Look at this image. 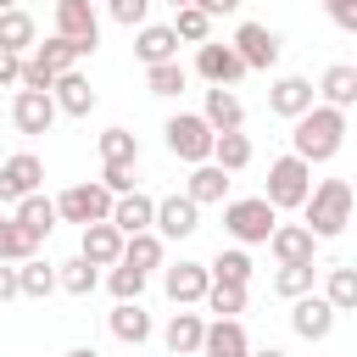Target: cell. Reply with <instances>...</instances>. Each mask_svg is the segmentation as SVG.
<instances>
[{
    "label": "cell",
    "instance_id": "obj_1",
    "mask_svg": "<svg viewBox=\"0 0 357 357\" xmlns=\"http://www.w3.org/2000/svg\"><path fill=\"white\" fill-rule=\"evenodd\" d=\"M296 128H290V151L301 156V162H329V156H340V145H346V112L340 106H324V100H312L301 117H290Z\"/></svg>",
    "mask_w": 357,
    "mask_h": 357
},
{
    "label": "cell",
    "instance_id": "obj_2",
    "mask_svg": "<svg viewBox=\"0 0 357 357\" xmlns=\"http://www.w3.org/2000/svg\"><path fill=\"white\" fill-rule=\"evenodd\" d=\"M296 212H301V223L312 229V240H335V234L351 223V184H346V178H324V184L307 190V201H301Z\"/></svg>",
    "mask_w": 357,
    "mask_h": 357
},
{
    "label": "cell",
    "instance_id": "obj_3",
    "mask_svg": "<svg viewBox=\"0 0 357 357\" xmlns=\"http://www.w3.org/2000/svg\"><path fill=\"white\" fill-rule=\"evenodd\" d=\"M307 190H312V162H301L296 151L279 156V162H268V190H262V201H268L273 212H296V206L307 201Z\"/></svg>",
    "mask_w": 357,
    "mask_h": 357
},
{
    "label": "cell",
    "instance_id": "obj_4",
    "mask_svg": "<svg viewBox=\"0 0 357 357\" xmlns=\"http://www.w3.org/2000/svg\"><path fill=\"white\" fill-rule=\"evenodd\" d=\"M279 212L262 201V195H240V201H223V229L240 240V245H262L273 234Z\"/></svg>",
    "mask_w": 357,
    "mask_h": 357
},
{
    "label": "cell",
    "instance_id": "obj_5",
    "mask_svg": "<svg viewBox=\"0 0 357 357\" xmlns=\"http://www.w3.org/2000/svg\"><path fill=\"white\" fill-rule=\"evenodd\" d=\"M162 134H167V151H173L178 162H190V167L212 156V128H206L201 112H178V117H167Z\"/></svg>",
    "mask_w": 357,
    "mask_h": 357
},
{
    "label": "cell",
    "instance_id": "obj_6",
    "mask_svg": "<svg viewBox=\"0 0 357 357\" xmlns=\"http://www.w3.org/2000/svg\"><path fill=\"white\" fill-rule=\"evenodd\" d=\"M112 212V190L95 178V184H73V190H61L56 195V218L61 223H100Z\"/></svg>",
    "mask_w": 357,
    "mask_h": 357
},
{
    "label": "cell",
    "instance_id": "obj_7",
    "mask_svg": "<svg viewBox=\"0 0 357 357\" xmlns=\"http://www.w3.org/2000/svg\"><path fill=\"white\" fill-rule=\"evenodd\" d=\"M56 33L73 39L84 56L100 45V17H95V0H56Z\"/></svg>",
    "mask_w": 357,
    "mask_h": 357
},
{
    "label": "cell",
    "instance_id": "obj_8",
    "mask_svg": "<svg viewBox=\"0 0 357 357\" xmlns=\"http://www.w3.org/2000/svg\"><path fill=\"white\" fill-rule=\"evenodd\" d=\"M39 184H45V162H39L33 151H17V156L0 162V206H17V201L33 195Z\"/></svg>",
    "mask_w": 357,
    "mask_h": 357
},
{
    "label": "cell",
    "instance_id": "obj_9",
    "mask_svg": "<svg viewBox=\"0 0 357 357\" xmlns=\"http://www.w3.org/2000/svg\"><path fill=\"white\" fill-rule=\"evenodd\" d=\"M195 73H201L206 84H223V89H234V84H240L251 67L240 61V50H234V45H212V39H201V45H195Z\"/></svg>",
    "mask_w": 357,
    "mask_h": 357
},
{
    "label": "cell",
    "instance_id": "obj_10",
    "mask_svg": "<svg viewBox=\"0 0 357 357\" xmlns=\"http://www.w3.org/2000/svg\"><path fill=\"white\" fill-rule=\"evenodd\" d=\"M56 117H61V112H56L50 89H17V100H11V123H17V134L39 139V134H50Z\"/></svg>",
    "mask_w": 357,
    "mask_h": 357
},
{
    "label": "cell",
    "instance_id": "obj_11",
    "mask_svg": "<svg viewBox=\"0 0 357 357\" xmlns=\"http://www.w3.org/2000/svg\"><path fill=\"white\" fill-rule=\"evenodd\" d=\"M151 229H156L162 240H190V234L201 229V206H195L190 195H162L156 212H151Z\"/></svg>",
    "mask_w": 357,
    "mask_h": 357
},
{
    "label": "cell",
    "instance_id": "obj_12",
    "mask_svg": "<svg viewBox=\"0 0 357 357\" xmlns=\"http://www.w3.org/2000/svg\"><path fill=\"white\" fill-rule=\"evenodd\" d=\"M206 284H212L206 262H173V268H162V290H167L173 307H195L206 296Z\"/></svg>",
    "mask_w": 357,
    "mask_h": 357
},
{
    "label": "cell",
    "instance_id": "obj_13",
    "mask_svg": "<svg viewBox=\"0 0 357 357\" xmlns=\"http://www.w3.org/2000/svg\"><path fill=\"white\" fill-rule=\"evenodd\" d=\"M229 45L240 50L245 67H273V61H279V33H273L268 22H240Z\"/></svg>",
    "mask_w": 357,
    "mask_h": 357
},
{
    "label": "cell",
    "instance_id": "obj_14",
    "mask_svg": "<svg viewBox=\"0 0 357 357\" xmlns=\"http://www.w3.org/2000/svg\"><path fill=\"white\" fill-rule=\"evenodd\" d=\"M335 318H340V312H335L324 296H312V290L290 301V329H296L301 340H324V335L335 329Z\"/></svg>",
    "mask_w": 357,
    "mask_h": 357
},
{
    "label": "cell",
    "instance_id": "obj_15",
    "mask_svg": "<svg viewBox=\"0 0 357 357\" xmlns=\"http://www.w3.org/2000/svg\"><path fill=\"white\" fill-rule=\"evenodd\" d=\"M312 100H318V89H312V78H301V73H284V78H273V89H268V112H279V117H301Z\"/></svg>",
    "mask_w": 357,
    "mask_h": 357
},
{
    "label": "cell",
    "instance_id": "obj_16",
    "mask_svg": "<svg viewBox=\"0 0 357 357\" xmlns=\"http://www.w3.org/2000/svg\"><path fill=\"white\" fill-rule=\"evenodd\" d=\"M151 212H156V201H151L145 190H123V195H112L106 223H112L117 234H139V229H151Z\"/></svg>",
    "mask_w": 357,
    "mask_h": 357
},
{
    "label": "cell",
    "instance_id": "obj_17",
    "mask_svg": "<svg viewBox=\"0 0 357 357\" xmlns=\"http://www.w3.org/2000/svg\"><path fill=\"white\" fill-rule=\"evenodd\" d=\"M201 357H251L245 324L240 318H212L206 335H201Z\"/></svg>",
    "mask_w": 357,
    "mask_h": 357
},
{
    "label": "cell",
    "instance_id": "obj_18",
    "mask_svg": "<svg viewBox=\"0 0 357 357\" xmlns=\"http://www.w3.org/2000/svg\"><path fill=\"white\" fill-rule=\"evenodd\" d=\"M50 100H56V112H67V117H89L95 112V89H89V78L84 73H56V84H50Z\"/></svg>",
    "mask_w": 357,
    "mask_h": 357
},
{
    "label": "cell",
    "instance_id": "obj_19",
    "mask_svg": "<svg viewBox=\"0 0 357 357\" xmlns=\"http://www.w3.org/2000/svg\"><path fill=\"white\" fill-rule=\"evenodd\" d=\"M262 245H268L279 262H312V245H318V240H312L307 223H273V234H268Z\"/></svg>",
    "mask_w": 357,
    "mask_h": 357
},
{
    "label": "cell",
    "instance_id": "obj_20",
    "mask_svg": "<svg viewBox=\"0 0 357 357\" xmlns=\"http://www.w3.org/2000/svg\"><path fill=\"white\" fill-rule=\"evenodd\" d=\"M201 335H206V318L178 307V312L167 318V329H162V346H167L173 357H195V351H201Z\"/></svg>",
    "mask_w": 357,
    "mask_h": 357
},
{
    "label": "cell",
    "instance_id": "obj_21",
    "mask_svg": "<svg viewBox=\"0 0 357 357\" xmlns=\"http://www.w3.org/2000/svg\"><path fill=\"white\" fill-rule=\"evenodd\" d=\"M134 56H139L145 67L173 61V56H178V33H173L167 22H139V33H134Z\"/></svg>",
    "mask_w": 357,
    "mask_h": 357
},
{
    "label": "cell",
    "instance_id": "obj_22",
    "mask_svg": "<svg viewBox=\"0 0 357 357\" xmlns=\"http://www.w3.org/2000/svg\"><path fill=\"white\" fill-rule=\"evenodd\" d=\"M201 117H206V128H212V134H229V128H240V123H245V106H240V95H234V89L212 84V89H206Z\"/></svg>",
    "mask_w": 357,
    "mask_h": 357
},
{
    "label": "cell",
    "instance_id": "obj_23",
    "mask_svg": "<svg viewBox=\"0 0 357 357\" xmlns=\"http://www.w3.org/2000/svg\"><path fill=\"white\" fill-rule=\"evenodd\" d=\"M78 257L84 262H95V268H112L117 257H123V234L100 218V223H84V245H78Z\"/></svg>",
    "mask_w": 357,
    "mask_h": 357
},
{
    "label": "cell",
    "instance_id": "obj_24",
    "mask_svg": "<svg viewBox=\"0 0 357 357\" xmlns=\"http://www.w3.org/2000/svg\"><path fill=\"white\" fill-rule=\"evenodd\" d=\"M106 324H112V335H117L123 346H145V340H151V312H145L139 301H117V307L106 312Z\"/></svg>",
    "mask_w": 357,
    "mask_h": 357
},
{
    "label": "cell",
    "instance_id": "obj_25",
    "mask_svg": "<svg viewBox=\"0 0 357 357\" xmlns=\"http://www.w3.org/2000/svg\"><path fill=\"white\" fill-rule=\"evenodd\" d=\"M318 95H324V106H357V67L351 61H335V67H324V78H318Z\"/></svg>",
    "mask_w": 357,
    "mask_h": 357
},
{
    "label": "cell",
    "instance_id": "obj_26",
    "mask_svg": "<svg viewBox=\"0 0 357 357\" xmlns=\"http://www.w3.org/2000/svg\"><path fill=\"white\" fill-rule=\"evenodd\" d=\"M195 206H218L223 195H229V173L218 167V162H195L190 167V190H184Z\"/></svg>",
    "mask_w": 357,
    "mask_h": 357
},
{
    "label": "cell",
    "instance_id": "obj_27",
    "mask_svg": "<svg viewBox=\"0 0 357 357\" xmlns=\"http://www.w3.org/2000/svg\"><path fill=\"white\" fill-rule=\"evenodd\" d=\"M11 218H17V223L33 234V240H50V229L61 223V218H56V201H45L39 190H33V195H22V201L11 206Z\"/></svg>",
    "mask_w": 357,
    "mask_h": 357
},
{
    "label": "cell",
    "instance_id": "obj_28",
    "mask_svg": "<svg viewBox=\"0 0 357 357\" xmlns=\"http://www.w3.org/2000/svg\"><path fill=\"white\" fill-rule=\"evenodd\" d=\"M162 251H167L162 234H156V229H139V234H123V257H117V262L151 273V268H162Z\"/></svg>",
    "mask_w": 357,
    "mask_h": 357
},
{
    "label": "cell",
    "instance_id": "obj_29",
    "mask_svg": "<svg viewBox=\"0 0 357 357\" xmlns=\"http://www.w3.org/2000/svg\"><path fill=\"white\" fill-rule=\"evenodd\" d=\"M50 290H56V262H45L39 251H33V257H22V262H17V296L45 301Z\"/></svg>",
    "mask_w": 357,
    "mask_h": 357
},
{
    "label": "cell",
    "instance_id": "obj_30",
    "mask_svg": "<svg viewBox=\"0 0 357 357\" xmlns=\"http://www.w3.org/2000/svg\"><path fill=\"white\" fill-rule=\"evenodd\" d=\"M33 45H39V28H33V17H28L22 6L0 11V50H17V56H28Z\"/></svg>",
    "mask_w": 357,
    "mask_h": 357
},
{
    "label": "cell",
    "instance_id": "obj_31",
    "mask_svg": "<svg viewBox=\"0 0 357 357\" xmlns=\"http://www.w3.org/2000/svg\"><path fill=\"white\" fill-rule=\"evenodd\" d=\"M206 162H218L223 173H240L245 162H251V139L240 134V128H229V134H212V156Z\"/></svg>",
    "mask_w": 357,
    "mask_h": 357
},
{
    "label": "cell",
    "instance_id": "obj_32",
    "mask_svg": "<svg viewBox=\"0 0 357 357\" xmlns=\"http://www.w3.org/2000/svg\"><path fill=\"white\" fill-rule=\"evenodd\" d=\"M95 284H100L95 262H84V257H67V262H56V290H67V296H89Z\"/></svg>",
    "mask_w": 357,
    "mask_h": 357
},
{
    "label": "cell",
    "instance_id": "obj_33",
    "mask_svg": "<svg viewBox=\"0 0 357 357\" xmlns=\"http://www.w3.org/2000/svg\"><path fill=\"white\" fill-rule=\"evenodd\" d=\"M100 162H106V167H134V162H139V139H134L128 128H106V134H100Z\"/></svg>",
    "mask_w": 357,
    "mask_h": 357
},
{
    "label": "cell",
    "instance_id": "obj_34",
    "mask_svg": "<svg viewBox=\"0 0 357 357\" xmlns=\"http://www.w3.org/2000/svg\"><path fill=\"white\" fill-rule=\"evenodd\" d=\"M201 301H206V312H218V318H240V312H245V284H229V279H212Z\"/></svg>",
    "mask_w": 357,
    "mask_h": 357
},
{
    "label": "cell",
    "instance_id": "obj_35",
    "mask_svg": "<svg viewBox=\"0 0 357 357\" xmlns=\"http://www.w3.org/2000/svg\"><path fill=\"white\" fill-rule=\"evenodd\" d=\"M167 28L178 33V45H201V39H212V17H206L201 6H178Z\"/></svg>",
    "mask_w": 357,
    "mask_h": 357
},
{
    "label": "cell",
    "instance_id": "obj_36",
    "mask_svg": "<svg viewBox=\"0 0 357 357\" xmlns=\"http://www.w3.org/2000/svg\"><path fill=\"white\" fill-rule=\"evenodd\" d=\"M78 56H84V50H78L73 39H61V33H50L45 45H33V61H39L45 73H67V67H73Z\"/></svg>",
    "mask_w": 357,
    "mask_h": 357
},
{
    "label": "cell",
    "instance_id": "obj_37",
    "mask_svg": "<svg viewBox=\"0 0 357 357\" xmlns=\"http://www.w3.org/2000/svg\"><path fill=\"white\" fill-rule=\"evenodd\" d=\"M312 279H318V268H312V262H279L273 290H279L284 301H296V296H307V290H312Z\"/></svg>",
    "mask_w": 357,
    "mask_h": 357
},
{
    "label": "cell",
    "instance_id": "obj_38",
    "mask_svg": "<svg viewBox=\"0 0 357 357\" xmlns=\"http://www.w3.org/2000/svg\"><path fill=\"white\" fill-rule=\"evenodd\" d=\"M324 301H329L335 312H351V307H357V268H329V279H324Z\"/></svg>",
    "mask_w": 357,
    "mask_h": 357
},
{
    "label": "cell",
    "instance_id": "obj_39",
    "mask_svg": "<svg viewBox=\"0 0 357 357\" xmlns=\"http://www.w3.org/2000/svg\"><path fill=\"white\" fill-rule=\"evenodd\" d=\"M39 251V240L17 223V218H0V262H22V257H33Z\"/></svg>",
    "mask_w": 357,
    "mask_h": 357
},
{
    "label": "cell",
    "instance_id": "obj_40",
    "mask_svg": "<svg viewBox=\"0 0 357 357\" xmlns=\"http://www.w3.org/2000/svg\"><path fill=\"white\" fill-rule=\"evenodd\" d=\"M184 84H190V73L178 67V56H173V61L145 67V89H151V95H184Z\"/></svg>",
    "mask_w": 357,
    "mask_h": 357
},
{
    "label": "cell",
    "instance_id": "obj_41",
    "mask_svg": "<svg viewBox=\"0 0 357 357\" xmlns=\"http://www.w3.org/2000/svg\"><path fill=\"white\" fill-rule=\"evenodd\" d=\"M212 279H229V284H251V257L234 245V251H218V262H206Z\"/></svg>",
    "mask_w": 357,
    "mask_h": 357
},
{
    "label": "cell",
    "instance_id": "obj_42",
    "mask_svg": "<svg viewBox=\"0 0 357 357\" xmlns=\"http://www.w3.org/2000/svg\"><path fill=\"white\" fill-rule=\"evenodd\" d=\"M106 284H112V296H117V301H139V296H145V273H139V268H128V262H112Z\"/></svg>",
    "mask_w": 357,
    "mask_h": 357
},
{
    "label": "cell",
    "instance_id": "obj_43",
    "mask_svg": "<svg viewBox=\"0 0 357 357\" xmlns=\"http://www.w3.org/2000/svg\"><path fill=\"white\" fill-rule=\"evenodd\" d=\"M106 11H112V22H123V28H139V22L151 17V0H106Z\"/></svg>",
    "mask_w": 357,
    "mask_h": 357
},
{
    "label": "cell",
    "instance_id": "obj_44",
    "mask_svg": "<svg viewBox=\"0 0 357 357\" xmlns=\"http://www.w3.org/2000/svg\"><path fill=\"white\" fill-rule=\"evenodd\" d=\"M56 84V73H45L33 56H22V78H17V89H50Z\"/></svg>",
    "mask_w": 357,
    "mask_h": 357
},
{
    "label": "cell",
    "instance_id": "obj_45",
    "mask_svg": "<svg viewBox=\"0 0 357 357\" xmlns=\"http://www.w3.org/2000/svg\"><path fill=\"white\" fill-rule=\"evenodd\" d=\"M100 184L112 195H123V190H134V167H100Z\"/></svg>",
    "mask_w": 357,
    "mask_h": 357
},
{
    "label": "cell",
    "instance_id": "obj_46",
    "mask_svg": "<svg viewBox=\"0 0 357 357\" xmlns=\"http://www.w3.org/2000/svg\"><path fill=\"white\" fill-rule=\"evenodd\" d=\"M324 6H329V17H335V28H346V33L357 28V0H324Z\"/></svg>",
    "mask_w": 357,
    "mask_h": 357
},
{
    "label": "cell",
    "instance_id": "obj_47",
    "mask_svg": "<svg viewBox=\"0 0 357 357\" xmlns=\"http://www.w3.org/2000/svg\"><path fill=\"white\" fill-rule=\"evenodd\" d=\"M17 78H22V56L17 50H0V89H11Z\"/></svg>",
    "mask_w": 357,
    "mask_h": 357
},
{
    "label": "cell",
    "instance_id": "obj_48",
    "mask_svg": "<svg viewBox=\"0 0 357 357\" xmlns=\"http://www.w3.org/2000/svg\"><path fill=\"white\" fill-rule=\"evenodd\" d=\"M0 301H17V262H0Z\"/></svg>",
    "mask_w": 357,
    "mask_h": 357
},
{
    "label": "cell",
    "instance_id": "obj_49",
    "mask_svg": "<svg viewBox=\"0 0 357 357\" xmlns=\"http://www.w3.org/2000/svg\"><path fill=\"white\" fill-rule=\"evenodd\" d=\"M206 17H229V11H240V0H195Z\"/></svg>",
    "mask_w": 357,
    "mask_h": 357
},
{
    "label": "cell",
    "instance_id": "obj_50",
    "mask_svg": "<svg viewBox=\"0 0 357 357\" xmlns=\"http://www.w3.org/2000/svg\"><path fill=\"white\" fill-rule=\"evenodd\" d=\"M251 357H290V351H279V346H268V351H251Z\"/></svg>",
    "mask_w": 357,
    "mask_h": 357
},
{
    "label": "cell",
    "instance_id": "obj_51",
    "mask_svg": "<svg viewBox=\"0 0 357 357\" xmlns=\"http://www.w3.org/2000/svg\"><path fill=\"white\" fill-rule=\"evenodd\" d=\"M67 357H100V351H89V346H73V351H67Z\"/></svg>",
    "mask_w": 357,
    "mask_h": 357
},
{
    "label": "cell",
    "instance_id": "obj_52",
    "mask_svg": "<svg viewBox=\"0 0 357 357\" xmlns=\"http://www.w3.org/2000/svg\"><path fill=\"white\" fill-rule=\"evenodd\" d=\"M167 6H173V11H178V6H195V0H167Z\"/></svg>",
    "mask_w": 357,
    "mask_h": 357
},
{
    "label": "cell",
    "instance_id": "obj_53",
    "mask_svg": "<svg viewBox=\"0 0 357 357\" xmlns=\"http://www.w3.org/2000/svg\"><path fill=\"white\" fill-rule=\"evenodd\" d=\"M11 6H17V0H0V11H11Z\"/></svg>",
    "mask_w": 357,
    "mask_h": 357
},
{
    "label": "cell",
    "instance_id": "obj_54",
    "mask_svg": "<svg viewBox=\"0 0 357 357\" xmlns=\"http://www.w3.org/2000/svg\"><path fill=\"white\" fill-rule=\"evenodd\" d=\"M50 6H56V0H50Z\"/></svg>",
    "mask_w": 357,
    "mask_h": 357
}]
</instances>
